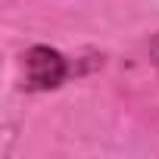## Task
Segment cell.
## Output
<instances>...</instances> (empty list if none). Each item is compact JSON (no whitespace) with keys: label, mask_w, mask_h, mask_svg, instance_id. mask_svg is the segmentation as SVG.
<instances>
[{"label":"cell","mask_w":159,"mask_h":159,"mask_svg":"<svg viewBox=\"0 0 159 159\" xmlns=\"http://www.w3.org/2000/svg\"><path fill=\"white\" fill-rule=\"evenodd\" d=\"M150 59H153V66L159 69V34L153 38V44H150Z\"/></svg>","instance_id":"obj_2"},{"label":"cell","mask_w":159,"mask_h":159,"mask_svg":"<svg viewBox=\"0 0 159 159\" xmlns=\"http://www.w3.org/2000/svg\"><path fill=\"white\" fill-rule=\"evenodd\" d=\"M22 69H25V88L28 91H53L69 75L66 56L53 47H31L22 56Z\"/></svg>","instance_id":"obj_1"}]
</instances>
